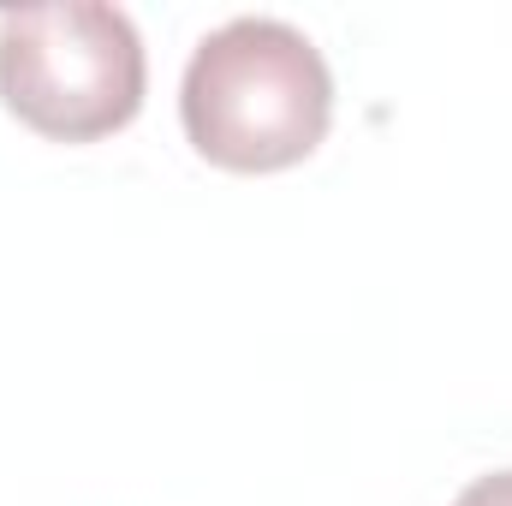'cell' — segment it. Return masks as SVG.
<instances>
[{"label":"cell","mask_w":512,"mask_h":506,"mask_svg":"<svg viewBox=\"0 0 512 506\" xmlns=\"http://www.w3.org/2000/svg\"><path fill=\"white\" fill-rule=\"evenodd\" d=\"M143 36L120 6L48 0L0 12V102L54 143H96L143 108Z\"/></svg>","instance_id":"7a4b0ae2"},{"label":"cell","mask_w":512,"mask_h":506,"mask_svg":"<svg viewBox=\"0 0 512 506\" xmlns=\"http://www.w3.org/2000/svg\"><path fill=\"white\" fill-rule=\"evenodd\" d=\"M453 506H512V471H489V477H477Z\"/></svg>","instance_id":"3957f363"},{"label":"cell","mask_w":512,"mask_h":506,"mask_svg":"<svg viewBox=\"0 0 512 506\" xmlns=\"http://www.w3.org/2000/svg\"><path fill=\"white\" fill-rule=\"evenodd\" d=\"M179 120L191 149L227 173L298 167L334 120L328 60L286 18H233L197 42L179 84Z\"/></svg>","instance_id":"6da1fadb"}]
</instances>
